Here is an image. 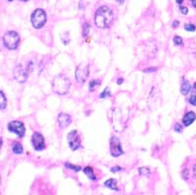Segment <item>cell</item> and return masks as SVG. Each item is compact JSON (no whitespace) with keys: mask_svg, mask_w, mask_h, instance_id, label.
<instances>
[{"mask_svg":"<svg viewBox=\"0 0 196 195\" xmlns=\"http://www.w3.org/2000/svg\"><path fill=\"white\" fill-rule=\"evenodd\" d=\"M13 152L15 154H22L23 153V146L20 143H15L13 146Z\"/></svg>","mask_w":196,"mask_h":195,"instance_id":"18","label":"cell"},{"mask_svg":"<svg viewBox=\"0 0 196 195\" xmlns=\"http://www.w3.org/2000/svg\"><path fill=\"white\" fill-rule=\"evenodd\" d=\"M189 103L193 106H196V94H193V95L190 96V98H189Z\"/></svg>","mask_w":196,"mask_h":195,"instance_id":"25","label":"cell"},{"mask_svg":"<svg viewBox=\"0 0 196 195\" xmlns=\"http://www.w3.org/2000/svg\"><path fill=\"white\" fill-rule=\"evenodd\" d=\"M84 173L86 174L87 177H88L89 179L91 180H96V177H95V174H93V171L90 167H85L84 169Z\"/></svg>","mask_w":196,"mask_h":195,"instance_id":"15","label":"cell"},{"mask_svg":"<svg viewBox=\"0 0 196 195\" xmlns=\"http://www.w3.org/2000/svg\"><path fill=\"white\" fill-rule=\"evenodd\" d=\"M105 186L109 187L110 189H114V190H118V187H117V180L114 179V178H110L108 179L107 181H105Z\"/></svg>","mask_w":196,"mask_h":195,"instance_id":"13","label":"cell"},{"mask_svg":"<svg viewBox=\"0 0 196 195\" xmlns=\"http://www.w3.org/2000/svg\"><path fill=\"white\" fill-rule=\"evenodd\" d=\"M111 96V92L109 90V88L105 89L102 93L100 94V98H105V97H110Z\"/></svg>","mask_w":196,"mask_h":195,"instance_id":"21","label":"cell"},{"mask_svg":"<svg viewBox=\"0 0 196 195\" xmlns=\"http://www.w3.org/2000/svg\"><path fill=\"white\" fill-rule=\"evenodd\" d=\"M71 123H72V119H71L70 115H68V114H65V113L59 114V116H58V124H59L60 127L64 129V127L68 126Z\"/></svg>","mask_w":196,"mask_h":195,"instance_id":"11","label":"cell"},{"mask_svg":"<svg viewBox=\"0 0 196 195\" xmlns=\"http://www.w3.org/2000/svg\"><path fill=\"white\" fill-rule=\"evenodd\" d=\"M182 1H184V0H177V2H178L179 4H180V3H181Z\"/></svg>","mask_w":196,"mask_h":195,"instance_id":"35","label":"cell"},{"mask_svg":"<svg viewBox=\"0 0 196 195\" xmlns=\"http://www.w3.org/2000/svg\"><path fill=\"white\" fill-rule=\"evenodd\" d=\"M184 29L187 31H195V26L192 25V24H186L184 26Z\"/></svg>","mask_w":196,"mask_h":195,"instance_id":"22","label":"cell"},{"mask_svg":"<svg viewBox=\"0 0 196 195\" xmlns=\"http://www.w3.org/2000/svg\"><path fill=\"white\" fill-rule=\"evenodd\" d=\"M46 13L42 9H36L32 12L31 17V21L32 24V26L36 29H41L42 26L46 23Z\"/></svg>","mask_w":196,"mask_h":195,"instance_id":"4","label":"cell"},{"mask_svg":"<svg viewBox=\"0 0 196 195\" xmlns=\"http://www.w3.org/2000/svg\"><path fill=\"white\" fill-rule=\"evenodd\" d=\"M67 139H68V143L69 146L72 150H77L79 147L80 146V134L78 131H72L69 132L68 136H67Z\"/></svg>","mask_w":196,"mask_h":195,"instance_id":"6","label":"cell"},{"mask_svg":"<svg viewBox=\"0 0 196 195\" xmlns=\"http://www.w3.org/2000/svg\"><path fill=\"white\" fill-rule=\"evenodd\" d=\"M196 119V115L194 112H188L187 114H185L184 119H182V123L185 126H188L190 124H192Z\"/></svg>","mask_w":196,"mask_h":195,"instance_id":"12","label":"cell"},{"mask_svg":"<svg viewBox=\"0 0 196 195\" xmlns=\"http://www.w3.org/2000/svg\"><path fill=\"white\" fill-rule=\"evenodd\" d=\"M89 76V67L87 63H82L76 70V79L79 83H84Z\"/></svg>","mask_w":196,"mask_h":195,"instance_id":"5","label":"cell"},{"mask_svg":"<svg viewBox=\"0 0 196 195\" xmlns=\"http://www.w3.org/2000/svg\"><path fill=\"white\" fill-rule=\"evenodd\" d=\"M116 1H117L118 3H120V4H122V3H123V2L125 1V0H116Z\"/></svg>","mask_w":196,"mask_h":195,"instance_id":"33","label":"cell"},{"mask_svg":"<svg viewBox=\"0 0 196 195\" xmlns=\"http://www.w3.org/2000/svg\"><path fill=\"white\" fill-rule=\"evenodd\" d=\"M193 171H194V174H195V177H196V165H195L194 168H193Z\"/></svg>","mask_w":196,"mask_h":195,"instance_id":"34","label":"cell"},{"mask_svg":"<svg viewBox=\"0 0 196 195\" xmlns=\"http://www.w3.org/2000/svg\"><path fill=\"white\" fill-rule=\"evenodd\" d=\"M123 82H124V79H123V78H119L117 83H118V84H121Z\"/></svg>","mask_w":196,"mask_h":195,"instance_id":"31","label":"cell"},{"mask_svg":"<svg viewBox=\"0 0 196 195\" xmlns=\"http://www.w3.org/2000/svg\"><path fill=\"white\" fill-rule=\"evenodd\" d=\"M21 1H24V2H26V1H29V0H21Z\"/></svg>","mask_w":196,"mask_h":195,"instance_id":"36","label":"cell"},{"mask_svg":"<svg viewBox=\"0 0 196 195\" xmlns=\"http://www.w3.org/2000/svg\"><path fill=\"white\" fill-rule=\"evenodd\" d=\"M20 42V36L17 31H9L3 36V43L6 48L10 50L16 49Z\"/></svg>","mask_w":196,"mask_h":195,"instance_id":"3","label":"cell"},{"mask_svg":"<svg viewBox=\"0 0 196 195\" xmlns=\"http://www.w3.org/2000/svg\"><path fill=\"white\" fill-rule=\"evenodd\" d=\"M179 10H180V12L182 13V14H184V15H186L187 13H188V9L186 7H184V6H180Z\"/></svg>","mask_w":196,"mask_h":195,"instance_id":"27","label":"cell"},{"mask_svg":"<svg viewBox=\"0 0 196 195\" xmlns=\"http://www.w3.org/2000/svg\"><path fill=\"white\" fill-rule=\"evenodd\" d=\"M174 130L178 132H181L182 131V126H180L179 124H175L174 126Z\"/></svg>","mask_w":196,"mask_h":195,"instance_id":"26","label":"cell"},{"mask_svg":"<svg viewBox=\"0 0 196 195\" xmlns=\"http://www.w3.org/2000/svg\"><path fill=\"white\" fill-rule=\"evenodd\" d=\"M189 90H190V83H189L188 80H184V83H182L181 87H180V92L184 94V95H185V94L188 93Z\"/></svg>","mask_w":196,"mask_h":195,"instance_id":"14","label":"cell"},{"mask_svg":"<svg viewBox=\"0 0 196 195\" xmlns=\"http://www.w3.org/2000/svg\"><path fill=\"white\" fill-rule=\"evenodd\" d=\"M100 83H101L100 80H96V79L91 80V82L89 83V90L90 91H94V90L96 89V87L98 85H100Z\"/></svg>","mask_w":196,"mask_h":195,"instance_id":"17","label":"cell"},{"mask_svg":"<svg viewBox=\"0 0 196 195\" xmlns=\"http://www.w3.org/2000/svg\"><path fill=\"white\" fill-rule=\"evenodd\" d=\"M88 30H89V25L85 23L84 26V32H83V36H86L87 33H88Z\"/></svg>","mask_w":196,"mask_h":195,"instance_id":"24","label":"cell"},{"mask_svg":"<svg viewBox=\"0 0 196 195\" xmlns=\"http://www.w3.org/2000/svg\"><path fill=\"white\" fill-rule=\"evenodd\" d=\"M70 86H71L70 79L65 75H63V74L56 76L53 79L52 89L55 93L59 94V95H65V94L68 93Z\"/></svg>","mask_w":196,"mask_h":195,"instance_id":"2","label":"cell"},{"mask_svg":"<svg viewBox=\"0 0 196 195\" xmlns=\"http://www.w3.org/2000/svg\"><path fill=\"white\" fill-rule=\"evenodd\" d=\"M182 176H184V178L185 179H188V170H184V172H182Z\"/></svg>","mask_w":196,"mask_h":195,"instance_id":"29","label":"cell"},{"mask_svg":"<svg viewBox=\"0 0 196 195\" xmlns=\"http://www.w3.org/2000/svg\"><path fill=\"white\" fill-rule=\"evenodd\" d=\"M31 142L33 145V148L36 151L43 150L45 148V142H44V137L41 133L35 132L31 136Z\"/></svg>","mask_w":196,"mask_h":195,"instance_id":"9","label":"cell"},{"mask_svg":"<svg viewBox=\"0 0 196 195\" xmlns=\"http://www.w3.org/2000/svg\"><path fill=\"white\" fill-rule=\"evenodd\" d=\"M13 76L19 83H25L28 78V71L23 69L22 66H17L13 72Z\"/></svg>","mask_w":196,"mask_h":195,"instance_id":"10","label":"cell"},{"mask_svg":"<svg viewBox=\"0 0 196 195\" xmlns=\"http://www.w3.org/2000/svg\"><path fill=\"white\" fill-rule=\"evenodd\" d=\"M174 42L177 45H180V44H182V38L180 36H174Z\"/></svg>","mask_w":196,"mask_h":195,"instance_id":"23","label":"cell"},{"mask_svg":"<svg viewBox=\"0 0 196 195\" xmlns=\"http://www.w3.org/2000/svg\"><path fill=\"white\" fill-rule=\"evenodd\" d=\"M110 153L113 157H119L123 154L121 141L117 136H112L110 139Z\"/></svg>","mask_w":196,"mask_h":195,"instance_id":"8","label":"cell"},{"mask_svg":"<svg viewBox=\"0 0 196 195\" xmlns=\"http://www.w3.org/2000/svg\"><path fill=\"white\" fill-rule=\"evenodd\" d=\"M177 26H179V21H174V23H173V28H177Z\"/></svg>","mask_w":196,"mask_h":195,"instance_id":"30","label":"cell"},{"mask_svg":"<svg viewBox=\"0 0 196 195\" xmlns=\"http://www.w3.org/2000/svg\"><path fill=\"white\" fill-rule=\"evenodd\" d=\"M119 171H122V168L121 167H113L111 168V172L112 173H116V172H119Z\"/></svg>","mask_w":196,"mask_h":195,"instance_id":"28","label":"cell"},{"mask_svg":"<svg viewBox=\"0 0 196 195\" xmlns=\"http://www.w3.org/2000/svg\"><path fill=\"white\" fill-rule=\"evenodd\" d=\"M139 174H142V176H149L150 174V170H149V168H147V167H141L139 168Z\"/></svg>","mask_w":196,"mask_h":195,"instance_id":"19","label":"cell"},{"mask_svg":"<svg viewBox=\"0 0 196 195\" xmlns=\"http://www.w3.org/2000/svg\"><path fill=\"white\" fill-rule=\"evenodd\" d=\"M95 25L99 29H107L114 21V13L108 6H101L95 13Z\"/></svg>","mask_w":196,"mask_h":195,"instance_id":"1","label":"cell"},{"mask_svg":"<svg viewBox=\"0 0 196 195\" xmlns=\"http://www.w3.org/2000/svg\"><path fill=\"white\" fill-rule=\"evenodd\" d=\"M191 1H192V0H191Z\"/></svg>","mask_w":196,"mask_h":195,"instance_id":"38","label":"cell"},{"mask_svg":"<svg viewBox=\"0 0 196 195\" xmlns=\"http://www.w3.org/2000/svg\"><path fill=\"white\" fill-rule=\"evenodd\" d=\"M191 2H192V5H193V6H194V7L196 8V0H192V1H191Z\"/></svg>","mask_w":196,"mask_h":195,"instance_id":"32","label":"cell"},{"mask_svg":"<svg viewBox=\"0 0 196 195\" xmlns=\"http://www.w3.org/2000/svg\"><path fill=\"white\" fill-rule=\"evenodd\" d=\"M0 108L1 110H4L6 108V105H7V100H6V97L4 95L3 91H0Z\"/></svg>","mask_w":196,"mask_h":195,"instance_id":"16","label":"cell"},{"mask_svg":"<svg viewBox=\"0 0 196 195\" xmlns=\"http://www.w3.org/2000/svg\"><path fill=\"white\" fill-rule=\"evenodd\" d=\"M8 1H10V2H11V1H13V0H8Z\"/></svg>","mask_w":196,"mask_h":195,"instance_id":"37","label":"cell"},{"mask_svg":"<svg viewBox=\"0 0 196 195\" xmlns=\"http://www.w3.org/2000/svg\"><path fill=\"white\" fill-rule=\"evenodd\" d=\"M65 166L67 168H69V169H72L74 171H76V172H79L80 170H82V168L79 167V166H75V165H73V164H70V163H65Z\"/></svg>","mask_w":196,"mask_h":195,"instance_id":"20","label":"cell"},{"mask_svg":"<svg viewBox=\"0 0 196 195\" xmlns=\"http://www.w3.org/2000/svg\"><path fill=\"white\" fill-rule=\"evenodd\" d=\"M7 127L9 131L16 133L20 137H23L25 136V132H26L25 126L22 122H20V121H13V122H10Z\"/></svg>","mask_w":196,"mask_h":195,"instance_id":"7","label":"cell"}]
</instances>
